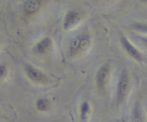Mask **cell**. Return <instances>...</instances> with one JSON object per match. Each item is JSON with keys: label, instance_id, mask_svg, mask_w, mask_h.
<instances>
[{"label": "cell", "instance_id": "cell-1", "mask_svg": "<svg viewBox=\"0 0 147 122\" xmlns=\"http://www.w3.org/2000/svg\"><path fill=\"white\" fill-rule=\"evenodd\" d=\"M130 87V77L127 70L123 69L121 73L116 88V99L119 104L124 100Z\"/></svg>", "mask_w": 147, "mask_h": 122}, {"label": "cell", "instance_id": "cell-2", "mask_svg": "<svg viewBox=\"0 0 147 122\" xmlns=\"http://www.w3.org/2000/svg\"><path fill=\"white\" fill-rule=\"evenodd\" d=\"M26 75L32 82L37 84H46L49 82V78L41 70L33 65L27 63L24 66Z\"/></svg>", "mask_w": 147, "mask_h": 122}, {"label": "cell", "instance_id": "cell-3", "mask_svg": "<svg viewBox=\"0 0 147 122\" xmlns=\"http://www.w3.org/2000/svg\"><path fill=\"white\" fill-rule=\"evenodd\" d=\"M110 73L111 65L109 63L102 65L98 70L96 75V83L99 91L104 92L106 90Z\"/></svg>", "mask_w": 147, "mask_h": 122}, {"label": "cell", "instance_id": "cell-4", "mask_svg": "<svg viewBox=\"0 0 147 122\" xmlns=\"http://www.w3.org/2000/svg\"><path fill=\"white\" fill-rule=\"evenodd\" d=\"M46 2L44 0H26L23 2V14L27 17H34L40 12Z\"/></svg>", "mask_w": 147, "mask_h": 122}, {"label": "cell", "instance_id": "cell-5", "mask_svg": "<svg viewBox=\"0 0 147 122\" xmlns=\"http://www.w3.org/2000/svg\"><path fill=\"white\" fill-rule=\"evenodd\" d=\"M120 41L123 48L131 57H132L138 63H141L144 61V58L142 53L139 51L137 47H136L132 44L131 42L126 36L122 35L120 38Z\"/></svg>", "mask_w": 147, "mask_h": 122}, {"label": "cell", "instance_id": "cell-6", "mask_svg": "<svg viewBox=\"0 0 147 122\" xmlns=\"http://www.w3.org/2000/svg\"><path fill=\"white\" fill-rule=\"evenodd\" d=\"M81 20V14L76 9H70L66 13L63 20V28L69 30L76 27Z\"/></svg>", "mask_w": 147, "mask_h": 122}, {"label": "cell", "instance_id": "cell-7", "mask_svg": "<svg viewBox=\"0 0 147 122\" xmlns=\"http://www.w3.org/2000/svg\"><path fill=\"white\" fill-rule=\"evenodd\" d=\"M53 47V41L49 37L40 39L33 47V51L39 56H44L48 54Z\"/></svg>", "mask_w": 147, "mask_h": 122}, {"label": "cell", "instance_id": "cell-8", "mask_svg": "<svg viewBox=\"0 0 147 122\" xmlns=\"http://www.w3.org/2000/svg\"><path fill=\"white\" fill-rule=\"evenodd\" d=\"M80 37H81V34H79L76 35V37H73L70 42V44L68 46V51L67 54L70 57H75L79 56V45H80Z\"/></svg>", "mask_w": 147, "mask_h": 122}, {"label": "cell", "instance_id": "cell-9", "mask_svg": "<svg viewBox=\"0 0 147 122\" xmlns=\"http://www.w3.org/2000/svg\"><path fill=\"white\" fill-rule=\"evenodd\" d=\"M35 106L36 110L40 113H46L49 111L51 109V102L48 98L45 97L38 98L35 100Z\"/></svg>", "mask_w": 147, "mask_h": 122}, {"label": "cell", "instance_id": "cell-10", "mask_svg": "<svg viewBox=\"0 0 147 122\" xmlns=\"http://www.w3.org/2000/svg\"><path fill=\"white\" fill-rule=\"evenodd\" d=\"M91 114V106L90 103L87 100L82 102L79 108V116L80 120L83 122H86L90 118Z\"/></svg>", "mask_w": 147, "mask_h": 122}, {"label": "cell", "instance_id": "cell-11", "mask_svg": "<svg viewBox=\"0 0 147 122\" xmlns=\"http://www.w3.org/2000/svg\"><path fill=\"white\" fill-rule=\"evenodd\" d=\"M80 34H81V37H80V45H79V55L84 53L90 47L91 44V38L88 33L83 32Z\"/></svg>", "mask_w": 147, "mask_h": 122}, {"label": "cell", "instance_id": "cell-12", "mask_svg": "<svg viewBox=\"0 0 147 122\" xmlns=\"http://www.w3.org/2000/svg\"><path fill=\"white\" fill-rule=\"evenodd\" d=\"M131 122H144V117L142 109L139 103H137L134 106L131 113Z\"/></svg>", "mask_w": 147, "mask_h": 122}, {"label": "cell", "instance_id": "cell-13", "mask_svg": "<svg viewBox=\"0 0 147 122\" xmlns=\"http://www.w3.org/2000/svg\"><path fill=\"white\" fill-rule=\"evenodd\" d=\"M134 30L147 34V24L145 23H134L132 25Z\"/></svg>", "mask_w": 147, "mask_h": 122}, {"label": "cell", "instance_id": "cell-14", "mask_svg": "<svg viewBox=\"0 0 147 122\" xmlns=\"http://www.w3.org/2000/svg\"><path fill=\"white\" fill-rule=\"evenodd\" d=\"M8 69L5 65H0V81L2 80L7 76Z\"/></svg>", "mask_w": 147, "mask_h": 122}, {"label": "cell", "instance_id": "cell-15", "mask_svg": "<svg viewBox=\"0 0 147 122\" xmlns=\"http://www.w3.org/2000/svg\"><path fill=\"white\" fill-rule=\"evenodd\" d=\"M138 38V40H139L141 43L143 44L144 47H147V37H142V36H137L136 37Z\"/></svg>", "mask_w": 147, "mask_h": 122}, {"label": "cell", "instance_id": "cell-16", "mask_svg": "<svg viewBox=\"0 0 147 122\" xmlns=\"http://www.w3.org/2000/svg\"><path fill=\"white\" fill-rule=\"evenodd\" d=\"M0 114H1V111H0Z\"/></svg>", "mask_w": 147, "mask_h": 122}]
</instances>
